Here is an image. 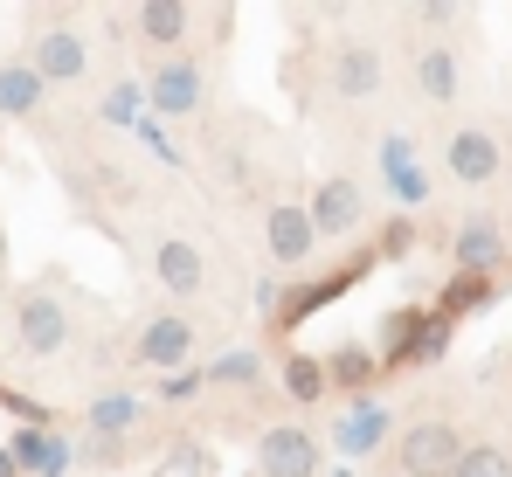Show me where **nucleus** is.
Listing matches in <instances>:
<instances>
[{
    "instance_id": "obj_12",
    "label": "nucleus",
    "mask_w": 512,
    "mask_h": 477,
    "mask_svg": "<svg viewBox=\"0 0 512 477\" xmlns=\"http://www.w3.org/2000/svg\"><path fill=\"white\" fill-rule=\"evenodd\" d=\"M42 90H49V83H42L35 63H7V70H0V111H7V118H28V111L42 104Z\"/></svg>"
},
{
    "instance_id": "obj_15",
    "label": "nucleus",
    "mask_w": 512,
    "mask_h": 477,
    "mask_svg": "<svg viewBox=\"0 0 512 477\" xmlns=\"http://www.w3.org/2000/svg\"><path fill=\"white\" fill-rule=\"evenodd\" d=\"M499 256H506V242H499L492 222H471V229L457 236V263H464V270H492Z\"/></svg>"
},
{
    "instance_id": "obj_5",
    "label": "nucleus",
    "mask_w": 512,
    "mask_h": 477,
    "mask_svg": "<svg viewBox=\"0 0 512 477\" xmlns=\"http://www.w3.org/2000/svg\"><path fill=\"white\" fill-rule=\"evenodd\" d=\"M367 222V194H360V180H326L319 194H312V229L319 236H346V229H360Z\"/></svg>"
},
{
    "instance_id": "obj_25",
    "label": "nucleus",
    "mask_w": 512,
    "mask_h": 477,
    "mask_svg": "<svg viewBox=\"0 0 512 477\" xmlns=\"http://www.w3.org/2000/svg\"><path fill=\"white\" fill-rule=\"evenodd\" d=\"M340 477H346V471H340Z\"/></svg>"
},
{
    "instance_id": "obj_20",
    "label": "nucleus",
    "mask_w": 512,
    "mask_h": 477,
    "mask_svg": "<svg viewBox=\"0 0 512 477\" xmlns=\"http://www.w3.org/2000/svg\"><path fill=\"white\" fill-rule=\"evenodd\" d=\"M319 367H326V360H305V353H298V360H284V381H291V395H298V401H312L319 388H326V374H319Z\"/></svg>"
},
{
    "instance_id": "obj_16",
    "label": "nucleus",
    "mask_w": 512,
    "mask_h": 477,
    "mask_svg": "<svg viewBox=\"0 0 512 477\" xmlns=\"http://www.w3.org/2000/svg\"><path fill=\"white\" fill-rule=\"evenodd\" d=\"M14 457H21V464H35L42 477H56L63 464H70V450H63V443H49V436H35V429H28V436L14 443Z\"/></svg>"
},
{
    "instance_id": "obj_17",
    "label": "nucleus",
    "mask_w": 512,
    "mask_h": 477,
    "mask_svg": "<svg viewBox=\"0 0 512 477\" xmlns=\"http://www.w3.org/2000/svg\"><path fill=\"white\" fill-rule=\"evenodd\" d=\"M367 374H374V353H360V346H340L326 360V381H340V388H367Z\"/></svg>"
},
{
    "instance_id": "obj_2",
    "label": "nucleus",
    "mask_w": 512,
    "mask_h": 477,
    "mask_svg": "<svg viewBox=\"0 0 512 477\" xmlns=\"http://www.w3.org/2000/svg\"><path fill=\"white\" fill-rule=\"evenodd\" d=\"M14 339H21V353H35V360L63 353V346H70V312H63V298L28 291V298L14 305Z\"/></svg>"
},
{
    "instance_id": "obj_1",
    "label": "nucleus",
    "mask_w": 512,
    "mask_h": 477,
    "mask_svg": "<svg viewBox=\"0 0 512 477\" xmlns=\"http://www.w3.org/2000/svg\"><path fill=\"white\" fill-rule=\"evenodd\" d=\"M395 464H402V477H457V464H464V436H457L450 422H416V429L402 436Z\"/></svg>"
},
{
    "instance_id": "obj_7",
    "label": "nucleus",
    "mask_w": 512,
    "mask_h": 477,
    "mask_svg": "<svg viewBox=\"0 0 512 477\" xmlns=\"http://www.w3.org/2000/svg\"><path fill=\"white\" fill-rule=\"evenodd\" d=\"M263 236H270V256H277V263L291 270V263H305V256H312V242H319V229H312V208L284 201V208H270Z\"/></svg>"
},
{
    "instance_id": "obj_11",
    "label": "nucleus",
    "mask_w": 512,
    "mask_h": 477,
    "mask_svg": "<svg viewBox=\"0 0 512 477\" xmlns=\"http://www.w3.org/2000/svg\"><path fill=\"white\" fill-rule=\"evenodd\" d=\"M153 111H167V118L201 111V70H194V63H167V70H153Z\"/></svg>"
},
{
    "instance_id": "obj_14",
    "label": "nucleus",
    "mask_w": 512,
    "mask_h": 477,
    "mask_svg": "<svg viewBox=\"0 0 512 477\" xmlns=\"http://www.w3.org/2000/svg\"><path fill=\"white\" fill-rule=\"evenodd\" d=\"M416 83H423V97L450 104V97H457V83H464V70H457V56H450V49H423V56H416Z\"/></svg>"
},
{
    "instance_id": "obj_23",
    "label": "nucleus",
    "mask_w": 512,
    "mask_h": 477,
    "mask_svg": "<svg viewBox=\"0 0 512 477\" xmlns=\"http://www.w3.org/2000/svg\"><path fill=\"white\" fill-rule=\"evenodd\" d=\"M208 374H215V381H236V388H250V381H256V353H222Z\"/></svg>"
},
{
    "instance_id": "obj_9",
    "label": "nucleus",
    "mask_w": 512,
    "mask_h": 477,
    "mask_svg": "<svg viewBox=\"0 0 512 477\" xmlns=\"http://www.w3.org/2000/svg\"><path fill=\"white\" fill-rule=\"evenodd\" d=\"M187 346H194V325H187L180 312H160L146 332H139V367H180Z\"/></svg>"
},
{
    "instance_id": "obj_4",
    "label": "nucleus",
    "mask_w": 512,
    "mask_h": 477,
    "mask_svg": "<svg viewBox=\"0 0 512 477\" xmlns=\"http://www.w3.org/2000/svg\"><path fill=\"white\" fill-rule=\"evenodd\" d=\"M443 166H450V180H464V187H485V180H499V166H506V153H499V139L492 132H450V146H443Z\"/></svg>"
},
{
    "instance_id": "obj_19",
    "label": "nucleus",
    "mask_w": 512,
    "mask_h": 477,
    "mask_svg": "<svg viewBox=\"0 0 512 477\" xmlns=\"http://www.w3.org/2000/svg\"><path fill=\"white\" fill-rule=\"evenodd\" d=\"M457 477H512V457H506V450H492V443H478V450H464Z\"/></svg>"
},
{
    "instance_id": "obj_13",
    "label": "nucleus",
    "mask_w": 512,
    "mask_h": 477,
    "mask_svg": "<svg viewBox=\"0 0 512 477\" xmlns=\"http://www.w3.org/2000/svg\"><path fill=\"white\" fill-rule=\"evenodd\" d=\"M132 21H139V35H146V42H160V49H173V42L187 35V21H194V14H187L180 0H146V7H139Z\"/></svg>"
},
{
    "instance_id": "obj_8",
    "label": "nucleus",
    "mask_w": 512,
    "mask_h": 477,
    "mask_svg": "<svg viewBox=\"0 0 512 477\" xmlns=\"http://www.w3.org/2000/svg\"><path fill=\"white\" fill-rule=\"evenodd\" d=\"M153 277L167 284L173 298H194V291H201V277H208V263H201V249H194V242L167 236L160 249H153Z\"/></svg>"
},
{
    "instance_id": "obj_21",
    "label": "nucleus",
    "mask_w": 512,
    "mask_h": 477,
    "mask_svg": "<svg viewBox=\"0 0 512 477\" xmlns=\"http://www.w3.org/2000/svg\"><path fill=\"white\" fill-rule=\"evenodd\" d=\"M492 298V284L485 277H457L450 291H443V312H464V305H485Z\"/></svg>"
},
{
    "instance_id": "obj_10",
    "label": "nucleus",
    "mask_w": 512,
    "mask_h": 477,
    "mask_svg": "<svg viewBox=\"0 0 512 477\" xmlns=\"http://www.w3.org/2000/svg\"><path fill=\"white\" fill-rule=\"evenodd\" d=\"M333 90L340 97H374L381 90V49L374 42H346L333 56Z\"/></svg>"
},
{
    "instance_id": "obj_18",
    "label": "nucleus",
    "mask_w": 512,
    "mask_h": 477,
    "mask_svg": "<svg viewBox=\"0 0 512 477\" xmlns=\"http://www.w3.org/2000/svg\"><path fill=\"white\" fill-rule=\"evenodd\" d=\"M381 422H388L381 408H353L346 429H340V443H346V450H374V443H381Z\"/></svg>"
},
{
    "instance_id": "obj_24",
    "label": "nucleus",
    "mask_w": 512,
    "mask_h": 477,
    "mask_svg": "<svg viewBox=\"0 0 512 477\" xmlns=\"http://www.w3.org/2000/svg\"><path fill=\"white\" fill-rule=\"evenodd\" d=\"M0 477H14V457H7V450H0Z\"/></svg>"
},
{
    "instance_id": "obj_22",
    "label": "nucleus",
    "mask_w": 512,
    "mask_h": 477,
    "mask_svg": "<svg viewBox=\"0 0 512 477\" xmlns=\"http://www.w3.org/2000/svg\"><path fill=\"white\" fill-rule=\"evenodd\" d=\"M90 422H97L104 436H118V429L132 422V401H125V395H104V401H97V408H90Z\"/></svg>"
},
{
    "instance_id": "obj_3",
    "label": "nucleus",
    "mask_w": 512,
    "mask_h": 477,
    "mask_svg": "<svg viewBox=\"0 0 512 477\" xmlns=\"http://www.w3.org/2000/svg\"><path fill=\"white\" fill-rule=\"evenodd\" d=\"M256 471L263 477H319V443H312L298 422H277V429H263V443H256Z\"/></svg>"
},
{
    "instance_id": "obj_6",
    "label": "nucleus",
    "mask_w": 512,
    "mask_h": 477,
    "mask_svg": "<svg viewBox=\"0 0 512 477\" xmlns=\"http://www.w3.org/2000/svg\"><path fill=\"white\" fill-rule=\"evenodd\" d=\"M35 70H42V83H77L90 70V49L77 28H42L35 35Z\"/></svg>"
}]
</instances>
